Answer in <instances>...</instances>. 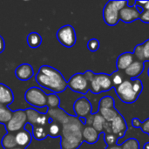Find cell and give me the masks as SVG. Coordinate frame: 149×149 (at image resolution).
Listing matches in <instances>:
<instances>
[{"mask_svg": "<svg viewBox=\"0 0 149 149\" xmlns=\"http://www.w3.org/2000/svg\"><path fill=\"white\" fill-rule=\"evenodd\" d=\"M106 149H122L121 148V146L120 145V144H115V145H113V146H110V147H107V148Z\"/></svg>", "mask_w": 149, "mask_h": 149, "instance_id": "38", "label": "cell"}, {"mask_svg": "<svg viewBox=\"0 0 149 149\" xmlns=\"http://www.w3.org/2000/svg\"><path fill=\"white\" fill-rule=\"evenodd\" d=\"M145 134H149V118L145 120L143 122H141V127H140Z\"/></svg>", "mask_w": 149, "mask_h": 149, "instance_id": "35", "label": "cell"}, {"mask_svg": "<svg viewBox=\"0 0 149 149\" xmlns=\"http://www.w3.org/2000/svg\"><path fill=\"white\" fill-rule=\"evenodd\" d=\"M1 145L3 149H11L17 147L16 142V136L13 133H7L1 140Z\"/></svg>", "mask_w": 149, "mask_h": 149, "instance_id": "23", "label": "cell"}, {"mask_svg": "<svg viewBox=\"0 0 149 149\" xmlns=\"http://www.w3.org/2000/svg\"><path fill=\"white\" fill-rule=\"evenodd\" d=\"M141 8L143 10H149V1H146L145 3H144V5Z\"/></svg>", "mask_w": 149, "mask_h": 149, "instance_id": "39", "label": "cell"}, {"mask_svg": "<svg viewBox=\"0 0 149 149\" xmlns=\"http://www.w3.org/2000/svg\"><path fill=\"white\" fill-rule=\"evenodd\" d=\"M141 12L138 10L136 6H127V4L120 10V20L124 23L129 24L140 19Z\"/></svg>", "mask_w": 149, "mask_h": 149, "instance_id": "12", "label": "cell"}, {"mask_svg": "<svg viewBox=\"0 0 149 149\" xmlns=\"http://www.w3.org/2000/svg\"><path fill=\"white\" fill-rule=\"evenodd\" d=\"M97 112L106 120L107 122H112L120 114V112L115 107L100 108V109H98Z\"/></svg>", "mask_w": 149, "mask_h": 149, "instance_id": "22", "label": "cell"}, {"mask_svg": "<svg viewBox=\"0 0 149 149\" xmlns=\"http://www.w3.org/2000/svg\"><path fill=\"white\" fill-rule=\"evenodd\" d=\"M14 100V94L10 87L0 83V104L5 107L10 105Z\"/></svg>", "mask_w": 149, "mask_h": 149, "instance_id": "19", "label": "cell"}, {"mask_svg": "<svg viewBox=\"0 0 149 149\" xmlns=\"http://www.w3.org/2000/svg\"><path fill=\"white\" fill-rule=\"evenodd\" d=\"M115 92L119 99L126 104L134 103L140 97L134 88L132 79H125L118 87L115 88Z\"/></svg>", "mask_w": 149, "mask_h": 149, "instance_id": "4", "label": "cell"}, {"mask_svg": "<svg viewBox=\"0 0 149 149\" xmlns=\"http://www.w3.org/2000/svg\"><path fill=\"white\" fill-rule=\"evenodd\" d=\"M111 80H112V83H113V86L114 88L118 87L125 79H124V76H123V73H121L120 71H116V72H113L111 75Z\"/></svg>", "mask_w": 149, "mask_h": 149, "instance_id": "30", "label": "cell"}, {"mask_svg": "<svg viewBox=\"0 0 149 149\" xmlns=\"http://www.w3.org/2000/svg\"><path fill=\"white\" fill-rule=\"evenodd\" d=\"M134 60L135 58L132 52H126L121 53L117 58V62H116L117 71L124 72Z\"/></svg>", "mask_w": 149, "mask_h": 149, "instance_id": "17", "label": "cell"}, {"mask_svg": "<svg viewBox=\"0 0 149 149\" xmlns=\"http://www.w3.org/2000/svg\"><path fill=\"white\" fill-rule=\"evenodd\" d=\"M24 100L31 107L37 108L46 107L47 94L44 91H42V89L36 86H32L25 92Z\"/></svg>", "mask_w": 149, "mask_h": 149, "instance_id": "6", "label": "cell"}, {"mask_svg": "<svg viewBox=\"0 0 149 149\" xmlns=\"http://www.w3.org/2000/svg\"><path fill=\"white\" fill-rule=\"evenodd\" d=\"M31 135L37 141H43L45 140L49 134V125L42 126V125H35L32 126V132Z\"/></svg>", "mask_w": 149, "mask_h": 149, "instance_id": "21", "label": "cell"}, {"mask_svg": "<svg viewBox=\"0 0 149 149\" xmlns=\"http://www.w3.org/2000/svg\"><path fill=\"white\" fill-rule=\"evenodd\" d=\"M85 123L77 116L71 115L66 123L61 126L60 147L62 149H78L84 142L82 131Z\"/></svg>", "mask_w": 149, "mask_h": 149, "instance_id": "1", "label": "cell"}, {"mask_svg": "<svg viewBox=\"0 0 149 149\" xmlns=\"http://www.w3.org/2000/svg\"><path fill=\"white\" fill-rule=\"evenodd\" d=\"M36 82L42 87L52 92V93H60L68 87L67 81L63 74L56 68L50 65H42L35 77Z\"/></svg>", "mask_w": 149, "mask_h": 149, "instance_id": "2", "label": "cell"}, {"mask_svg": "<svg viewBox=\"0 0 149 149\" xmlns=\"http://www.w3.org/2000/svg\"><path fill=\"white\" fill-rule=\"evenodd\" d=\"M140 19L146 24H149V10H143V11L141 13Z\"/></svg>", "mask_w": 149, "mask_h": 149, "instance_id": "34", "label": "cell"}, {"mask_svg": "<svg viewBox=\"0 0 149 149\" xmlns=\"http://www.w3.org/2000/svg\"><path fill=\"white\" fill-rule=\"evenodd\" d=\"M122 149H140V142L134 138H129L120 144Z\"/></svg>", "mask_w": 149, "mask_h": 149, "instance_id": "31", "label": "cell"}, {"mask_svg": "<svg viewBox=\"0 0 149 149\" xmlns=\"http://www.w3.org/2000/svg\"><path fill=\"white\" fill-rule=\"evenodd\" d=\"M4 48H5V42L3 37L0 35V53H2L4 51Z\"/></svg>", "mask_w": 149, "mask_h": 149, "instance_id": "37", "label": "cell"}, {"mask_svg": "<svg viewBox=\"0 0 149 149\" xmlns=\"http://www.w3.org/2000/svg\"><path fill=\"white\" fill-rule=\"evenodd\" d=\"M148 135H149V134H148Z\"/></svg>", "mask_w": 149, "mask_h": 149, "instance_id": "43", "label": "cell"}, {"mask_svg": "<svg viewBox=\"0 0 149 149\" xmlns=\"http://www.w3.org/2000/svg\"><path fill=\"white\" fill-rule=\"evenodd\" d=\"M145 69V64L138 61V60H134L125 71L124 73L125 75H127L129 79H136L137 77H139L144 71Z\"/></svg>", "mask_w": 149, "mask_h": 149, "instance_id": "16", "label": "cell"}, {"mask_svg": "<svg viewBox=\"0 0 149 149\" xmlns=\"http://www.w3.org/2000/svg\"><path fill=\"white\" fill-rule=\"evenodd\" d=\"M114 107V100L112 96H105L99 102V108H113Z\"/></svg>", "mask_w": 149, "mask_h": 149, "instance_id": "29", "label": "cell"}, {"mask_svg": "<svg viewBox=\"0 0 149 149\" xmlns=\"http://www.w3.org/2000/svg\"><path fill=\"white\" fill-rule=\"evenodd\" d=\"M11 149H26V148H21V147H16V148H11Z\"/></svg>", "mask_w": 149, "mask_h": 149, "instance_id": "41", "label": "cell"}, {"mask_svg": "<svg viewBox=\"0 0 149 149\" xmlns=\"http://www.w3.org/2000/svg\"><path fill=\"white\" fill-rule=\"evenodd\" d=\"M73 111L79 119L84 120L85 121L86 118L93 113L92 104L86 97L79 98L73 104Z\"/></svg>", "mask_w": 149, "mask_h": 149, "instance_id": "10", "label": "cell"}, {"mask_svg": "<svg viewBox=\"0 0 149 149\" xmlns=\"http://www.w3.org/2000/svg\"><path fill=\"white\" fill-rule=\"evenodd\" d=\"M100 41L98 39H96V38H92L87 43V48H88V50L90 52H97L99 50V48H100Z\"/></svg>", "mask_w": 149, "mask_h": 149, "instance_id": "33", "label": "cell"}, {"mask_svg": "<svg viewBox=\"0 0 149 149\" xmlns=\"http://www.w3.org/2000/svg\"><path fill=\"white\" fill-rule=\"evenodd\" d=\"M106 123H107L106 120H105L98 112H97L96 113H93V120L92 127H93L97 132H99L100 134H102Z\"/></svg>", "mask_w": 149, "mask_h": 149, "instance_id": "25", "label": "cell"}, {"mask_svg": "<svg viewBox=\"0 0 149 149\" xmlns=\"http://www.w3.org/2000/svg\"><path fill=\"white\" fill-rule=\"evenodd\" d=\"M100 134L92 126H85L82 131V139L83 141L88 144H95L99 141Z\"/></svg>", "mask_w": 149, "mask_h": 149, "instance_id": "18", "label": "cell"}, {"mask_svg": "<svg viewBox=\"0 0 149 149\" xmlns=\"http://www.w3.org/2000/svg\"><path fill=\"white\" fill-rule=\"evenodd\" d=\"M104 134V141L107 144V147H110V146H113L115 144H117L118 142V137L113 134V133H110V134Z\"/></svg>", "mask_w": 149, "mask_h": 149, "instance_id": "32", "label": "cell"}, {"mask_svg": "<svg viewBox=\"0 0 149 149\" xmlns=\"http://www.w3.org/2000/svg\"><path fill=\"white\" fill-rule=\"evenodd\" d=\"M110 124H111L112 133L115 134L119 139L125 136L127 130V125L125 118L120 113L112 122H110Z\"/></svg>", "mask_w": 149, "mask_h": 149, "instance_id": "13", "label": "cell"}, {"mask_svg": "<svg viewBox=\"0 0 149 149\" xmlns=\"http://www.w3.org/2000/svg\"><path fill=\"white\" fill-rule=\"evenodd\" d=\"M26 41H27V45H29V47L35 49L40 46V45L42 44V37L39 35V33L38 32H31L27 38H26Z\"/></svg>", "mask_w": 149, "mask_h": 149, "instance_id": "24", "label": "cell"}, {"mask_svg": "<svg viewBox=\"0 0 149 149\" xmlns=\"http://www.w3.org/2000/svg\"><path fill=\"white\" fill-rule=\"evenodd\" d=\"M68 87L75 92L81 94H86L89 91V83L84 76V73H75L67 81Z\"/></svg>", "mask_w": 149, "mask_h": 149, "instance_id": "9", "label": "cell"}, {"mask_svg": "<svg viewBox=\"0 0 149 149\" xmlns=\"http://www.w3.org/2000/svg\"><path fill=\"white\" fill-rule=\"evenodd\" d=\"M13 114V112L8 108V107L3 106L0 104V123L3 125H6L10 120L11 119Z\"/></svg>", "mask_w": 149, "mask_h": 149, "instance_id": "26", "label": "cell"}, {"mask_svg": "<svg viewBox=\"0 0 149 149\" xmlns=\"http://www.w3.org/2000/svg\"><path fill=\"white\" fill-rule=\"evenodd\" d=\"M135 60L145 63L146 61H149V39H147L144 43L139 44L134 47L133 52ZM148 75L149 77V67L148 70Z\"/></svg>", "mask_w": 149, "mask_h": 149, "instance_id": "14", "label": "cell"}, {"mask_svg": "<svg viewBox=\"0 0 149 149\" xmlns=\"http://www.w3.org/2000/svg\"><path fill=\"white\" fill-rule=\"evenodd\" d=\"M27 124V116L25 110H16L13 112L12 117L10 121L5 125V129L8 133L16 134L18 131L25 128Z\"/></svg>", "mask_w": 149, "mask_h": 149, "instance_id": "7", "label": "cell"}, {"mask_svg": "<svg viewBox=\"0 0 149 149\" xmlns=\"http://www.w3.org/2000/svg\"><path fill=\"white\" fill-rule=\"evenodd\" d=\"M143 148L144 149H149V141L148 142H146L143 146Z\"/></svg>", "mask_w": 149, "mask_h": 149, "instance_id": "40", "label": "cell"}, {"mask_svg": "<svg viewBox=\"0 0 149 149\" xmlns=\"http://www.w3.org/2000/svg\"><path fill=\"white\" fill-rule=\"evenodd\" d=\"M60 134H61V126L58 122L51 120L49 124L48 136L52 138H57V137H60Z\"/></svg>", "mask_w": 149, "mask_h": 149, "instance_id": "28", "label": "cell"}, {"mask_svg": "<svg viewBox=\"0 0 149 149\" xmlns=\"http://www.w3.org/2000/svg\"><path fill=\"white\" fill-rule=\"evenodd\" d=\"M26 116H27V123H29L31 127L35 125H42L47 126L50 124V118L47 113H39L37 109L30 107L25 109Z\"/></svg>", "mask_w": 149, "mask_h": 149, "instance_id": "11", "label": "cell"}, {"mask_svg": "<svg viewBox=\"0 0 149 149\" xmlns=\"http://www.w3.org/2000/svg\"><path fill=\"white\" fill-rule=\"evenodd\" d=\"M141 125V121L138 118H134L132 120V126L135 128H140Z\"/></svg>", "mask_w": 149, "mask_h": 149, "instance_id": "36", "label": "cell"}, {"mask_svg": "<svg viewBox=\"0 0 149 149\" xmlns=\"http://www.w3.org/2000/svg\"><path fill=\"white\" fill-rule=\"evenodd\" d=\"M60 149H62V148H60Z\"/></svg>", "mask_w": 149, "mask_h": 149, "instance_id": "42", "label": "cell"}, {"mask_svg": "<svg viewBox=\"0 0 149 149\" xmlns=\"http://www.w3.org/2000/svg\"><path fill=\"white\" fill-rule=\"evenodd\" d=\"M15 75L21 81L29 80L34 75L33 67L30 64H21L16 68Z\"/></svg>", "mask_w": 149, "mask_h": 149, "instance_id": "15", "label": "cell"}, {"mask_svg": "<svg viewBox=\"0 0 149 149\" xmlns=\"http://www.w3.org/2000/svg\"><path fill=\"white\" fill-rule=\"evenodd\" d=\"M113 88L111 77L107 73H95L93 79L89 82V91L94 94L108 92Z\"/></svg>", "mask_w": 149, "mask_h": 149, "instance_id": "5", "label": "cell"}, {"mask_svg": "<svg viewBox=\"0 0 149 149\" xmlns=\"http://www.w3.org/2000/svg\"><path fill=\"white\" fill-rule=\"evenodd\" d=\"M127 4V1H108L103 10V18L107 25L114 26L120 21V10Z\"/></svg>", "mask_w": 149, "mask_h": 149, "instance_id": "3", "label": "cell"}, {"mask_svg": "<svg viewBox=\"0 0 149 149\" xmlns=\"http://www.w3.org/2000/svg\"><path fill=\"white\" fill-rule=\"evenodd\" d=\"M60 105V99L56 93H50L47 94V109H55L59 107Z\"/></svg>", "mask_w": 149, "mask_h": 149, "instance_id": "27", "label": "cell"}, {"mask_svg": "<svg viewBox=\"0 0 149 149\" xmlns=\"http://www.w3.org/2000/svg\"><path fill=\"white\" fill-rule=\"evenodd\" d=\"M56 36L58 42L65 47L71 48L76 44V31L71 24H65L60 27L57 31Z\"/></svg>", "mask_w": 149, "mask_h": 149, "instance_id": "8", "label": "cell"}, {"mask_svg": "<svg viewBox=\"0 0 149 149\" xmlns=\"http://www.w3.org/2000/svg\"><path fill=\"white\" fill-rule=\"evenodd\" d=\"M16 136V142L18 147H21L23 148H26L31 142L32 135L31 134L26 130L25 128L18 131L15 134Z\"/></svg>", "mask_w": 149, "mask_h": 149, "instance_id": "20", "label": "cell"}]
</instances>
